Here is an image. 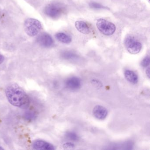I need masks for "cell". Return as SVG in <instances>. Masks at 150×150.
<instances>
[{"instance_id":"8fae6325","label":"cell","mask_w":150,"mask_h":150,"mask_svg":"<svg viewBox=\"0 0 150 150\" xmlns=\"http://www.w3.org/2000/svg\"><path fill=\"white\" fill-rule=\"evenodd\" d=\"M124 75L126 80L132 84H137L138 81L137 75L133 71L126 70L125 71Z\"/></svg>"},{"instance_id":"2e32d148","label":"cell","mask_w":150,"mask_h":150,"mask_svg":"<svg viewBox=\"0 0 150 150\" xmlns=\"http://www.w3.org/2000/svg\"><path fill=\"white\" fill-rule=\"evenodd\" d=\"M149 64H150V58L149 57H146L141 62V65L143 67H146L148 66Z\"/></svg>"},{"instance_id":"ac0fdd59","label":"cell","mask_w":150,"mask_h":150,"mask_svg":"<svg viewBox=\"0 0 150 150\" xmlns=\"http://www.w3.org/2000/svg\"><path fill=\"white\" fill-rule=\"evenodd\" d=\"M35 114H33L32 112H28L25 114V116L26 119H32L35 117Z\"/></svg>"},{"instance_id":"3957f363","label":"cell","mask_w":150,"mask_h":150,"mask_svg":"<svg viewBox=\"0 0 150 150\" xmlns=\"http://www.w3.org/2000/svg\"><path fill=\"white\" fill-rule=\"evenodd\" d=\"M65 11V8L59 3H52L50 4L45 8V14L52 19L59 18Z\"/></svg>"},{"instance_id":"6da1fadb","label":"cell","mask_w":150,"mask_h":150,"mask_svg":"<svg viewBox=\"0 0 150 150\" xmlns=\"http://www.w3.org/2000/svg\"><path fill=\"white\" fill-rule=\"evenodd\" d=\"M6 94L9 103L15 107L25 109L29 106L28 96L17 84H12L7 87L6 90Z\"/></svg>"},{"instance_id":"52a82bcc","label":"cell","mask_w":150,"mask_h":150,"mask_svg":"<svg viewBox=\"0 0 150 150\" xmlns=\"http://www.w3.org/2000/svg\"><path fill=\"white\" fill-rule=\"evenodd\" d=\"M94 116L99 120H104L108 115L107 109L101 105H97L94 108L93 110Z\"/></svg>"},{"instance_id":"5bb4252c","label":"cell","mask_w":150,"mask_h":150,"mask_svg":"<svg viewBox=\"0 0 150 150\" xmlns=\"http://www.w3.org/2000/svg\"><path fill=\"white\" fill-rule=\"evenodd\" d=\"M66 137L68 139L72 141H76L79 140L78 135L73 132H68L66 133Z\"/></svg>"},{"instance_id":"8992f818","label":"cell","mask_w":150,"mask_h":150,"mask_svg":"<svg viewBox=\"0 0 150 150\" xmlns=\"http://www.w3.org/2000/svg\"><path fill=\"white\" fill-rule=\"evenodd\" d=\"M32 146L35 150H53L55 149L53 145L42 140H35L33 142Z\"/></svg>"},{"instance_id":"7c38bea8","label":"cell","mask_w":150,"mask_h":150,"mask_svg":"<svg viewBox=\"0 0 150 150\" xmlns=\"http://www.w3.org/2000/svg\"><path fill=\"white\" fill-rule=\"evenodd\" d=\"M57 39L61 42L64 44H69L71 42V38L64 33H58L56 34Z\"/></svg>"},{"instance_id":"9a60e30c","label":"cell","mask_w":150,"mask_h":150,"mask_svg":"<svg viewBox=\"0 0 150 150\" xmlns=\"http://www.w3.org/2000/svg\"><path fill=\"white\" fill-rule=\"evenodd\" d=\"M89 6L91 8H94V9H101V8H104V7L102 5L95 2H91L89 4Z\"/></svg>"},{"instance_id":"4fadbf2b","label":"cell","mask_w":150,"mask_h":150,"mask_svg":"<svg viewBox=\"0 0 150 150\" xmlns=\"http://www.w3.org/2000/svg\"><path fill=\"white\" fill-rule=\"evenodd\" d=\"M62 57L66 59H75L78 57V56L75 53L70 51H65L62 53Z\"/></svg>"},{"instance_id":"5b68a950","label":"cell","mask_w":150,"mask_h":150,"mask_svg":"<svg viewBox=\"0 0 150 150\" xmlns=\"http://www.w3.org/2000/svg\"><path fill=\"white\" fill-rule=\"evenodd\" d=\"M125 45L128 51L132 54H137L139 53L142 49L141 43L136 41L133 37H127L125 40Z\"/></svg>"},{"instance_id":"9c48e42d","label":"cell","mask_w":150,"mask_h":150,"mask_svg":"<svg viewBox=\"0 0 150 150\" xmlns=\"http://www.w3.org/2000/svg\"><path fill=\"white\" fill-rule=\"evenodd\" d=\"M37 39L38 42L40 45L46 48L52 46L54 43L51 36L46 33L40 35Z\"/></svg>"},{"instance_id":"d6986e66","label":"cell","mask_w":150,"mask_h":150,"mask_svg":"<svg viewBox=\"0 0 150 150\" xmlns=\"http://www.w3.org/2000/svg\"><path fill=\"white\" fill-rule=\"evenodd\" d=\"M5 60V57L3 55L0 54V65Z\"/></svg>"},{"instance_id":"277c9868","label":"cell","mask_w":150,"mask_h":150,"mask_svg":"<svg viewBox=\"0 0 150 150\" xmlns=\"http://www.w3.org/2000/svg\"><path fill=\"white\" fill-rule=\"evenodd\" d=\"M96 26L100 32L105 35H111L116 30V27L113 23L103 19H98Z\"/></svg>"},{"instance_id":"e0dca14e","label":"cell","mask_w":150,"mask_h":150,"mask_svg":"<svg viewBox=\"0 0 150 150\" xmlns=\"http://www.w3.org/2000/svg\"><path fill=\"white\" fill-rule=\"evenodd\" d=\"M63 146L65 149H72L74 147V145L71 142H67L65 143Z\"/></svg>"},{"instance_id":"ba28073f","label":"cell","mask_w":150,"mask_h":150,"mask_svg":"<svg viewBox=\"0 0 150 150\" xmlns=\"http://www.w3.org/2000/svg\"><path fill=\"white\" fill-rule=\"evenodd\" d=\"M65 85L67 88L70 90H76L80 88L81 81L78 77H70L67 79Z\"/></svg>"},{"instance_id":"30bf717a","label":"cell","mask_w":150,"mask_h":150,"mask_svg":"<svg viewBox=\"0 0 150 150\" xmlns=\"http://www.w3.org/2000/svg\"><path fill=\"white\" fill-rule=\"evenodd\" d=\"M75 26L77 30L82 34L88 35L91 32L90 28L85 22L77 21L75 23Z\"/></svg>"},{"instance_id":"7a4b0ae2","label":"cell","mask_w":150,"mask_h":150,"mask_svg":"<svg viewBox=\"0 0 150 150\" xmlns=\"http://www.w3.org/2000/svg\"><path fill=\"white\" fill-rule=\"evenodd\" d=\"M24 26L25 32L30 37L36 36L42 28L41 22L34 18H28L26 20Z\"/></svg>"},{"instance_id":"ffe728a7","label":"cell","mask_w":150,"mask_h":150,"mask_svg":"<svg viewBox=\"0 0 150 150\" xmlns=\"http://www.w3.org/2000/svg\"><path fill=\"white\" fill-rule=\"evenodd\" d=\"M146 75H147L148 78H150V68H149V67L146 69Z\"/></svg>"}]
</instances>
